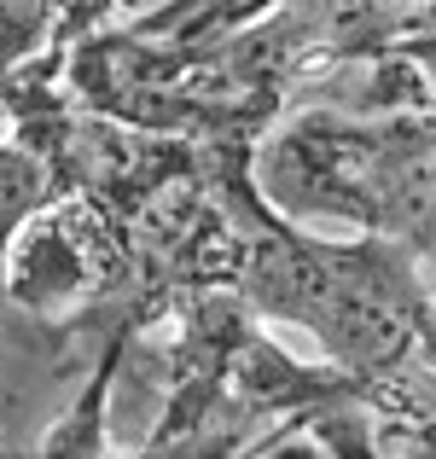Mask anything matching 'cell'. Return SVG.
Returning a JSON list of instances; mask_svg holds the SVG:
<instances>
[{"instance_id":"obj_1","label":"cell","mask_w":436,"mask_h":459,"mask_svg":"<svg viewBox=\"0 0 436 459\" xmlns=\"http://www.w3.org/2000/svg\"><path fill=\"white\" fill-rule=\"evenodd\" d=\"M70 100L111 123L180 140L198 157H250L344 76L326 41L285 6L204 41H157L128 23L76 41L58 65Z\"/></svg>"},{"instance_id":"obj_2","label":"cell","mask_w":436,"mask_h":459,"mask_svg":"<svg viewBox=\"0 0 436 459\" xmlns=\"http://www.w3.org/2000/svg\"><path fill=\"white\" fill-rule=\"evenodd\" d=\"M239 221L233 285L257 320H285L320 343L326 367L349 372L379 407L431 367L436 291L390 238H314L268 204L250 157H198Z\"/></svg>"},{"instance_id":"obj_3","label":"cell","mask_w":436,"mask_h":459,"mask_svg":"<svg viewBox=\"0 0 436 459\" xmlns=\"http://www.w3.org/2000/svg\"><path fill=\"white\" fill-rule=\"evenodd\" d=\"M268 6L297 12L326 41V53H332L337 70H361V65H379V58L390 53L402 18L419 0H262L257 12H268Z\"/></svg>"},{"instance_id":"obj_4","label":"cell","mask_w":436,"mask_h":459,"mask_svg":"<svg viewBox=\"0 0 436 459\" xmlns=\"http://www.w3.org/2000/svg\"><path fill=\"white\" fill-rule=\"evenodd\" d=\"M135 343H140V337H111V343L93 355V367L82 372V384H76V395L65 402V413L41 430L35 459H111L105 419H111V390H117V378H123Z\"/></svg>"},{"instance_id":"obj_5","label":"cell","mask_w":436,"mask_h":459,"mask_svg":"<svg viewBox=\"0 0 436 459\" xmlns=\"http://www.w3.org/2000/svg\"><path fill=\"white\" fill-rule=\"evenodd\" d=\"M58 18H65V0H0V82L53 53Z\"/></svg>"},{"instance_id":"obj_6","label":"cell","mask_w":436,"mask_h":459,"mask_svg":"<svg viewBox=\"0 0 436 459\" xmlns=\"http://www.w3.org/2000/svg\"><path fill=\"white\" fill-rule=\"evenodd\" d=\"M262 0H169V6L145 12V18H128V30L157 35V41H204V35L239 30V23L257 18Z\"/></svg>"},{"instance_id":"obj_7","label":"cell","mask_w":436,"mask_h":459,"mask_svg":"<svg viewBox=\"0 0 436 459\" xmlns=\"http://www.w3.org/2000/svg\"><path fill=\"white\" fill-rule=\"evenodd\" d=\"M117 23H128V0H65V18H58V41H53V53L41 58V65H65V53L76 41H88V35H100V30H117Z\"/></svg>"},{"instance_id":"obj_8","label":"cell","mask_w":436,"mask_h":459,"mask_svg":"<svg viewBox=\"0 0 436 459\" xmlns=\"http://www.w3.org/2000/svg\"><path fill=\"white\" fill-rule=\"evenodd\" d=\"M379 65H414V70H425V76H436V0H419V6L407 12L396 41H390V53H384Z\"/></svg>"},{"instance_id":"obj_9","label":"cell","mask_w":436,"mask_h":459,"mask_svg":"<svg viewBox=\"0 0 436 459\" xmlns=\"http://www.w3.org/2000/svg\"><path fill=\"white\" fill-rule=\"evenodd\" d=\"M257 459H332V454H326L320 442L302 430V419H297V425H280V430H274V437L262 442Z\"/></svg>"},{"instance_id":"obj_10","label":"cell","mask_w":436,"mask_h":459,"mask_svg":"<svg viewBox=\"0 0 436 459\" xmlns=\"http://www.w3.org/2000/svg\"><path fill=\"white\" fill-rule=\"evenodd\" d=\"M431 367H436V349H431Z\"/></svg>"}]
</instances>
